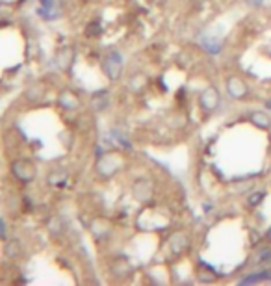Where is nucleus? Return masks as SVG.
<instances>
[{"label": "nucleus", "instance_id": "obj_6", "mask_svg": "<svg viewBox=\"0 0 271 286\" xmlns=\"http://www.w3.org/2000/svg\"><path fill=\"white\" fill-rule=\"evenodd\" d=\"M267 240H269V242H271V228H269V231H267Z\"/></svg>", "mask_w": 271, "mask_h": 286}, {"label": "nucleus", "instance_id": "obj_5", "mask_svg": "<svg viewBox=\"0 0 271 286\" xmlns=\"http://www.w3.org/2000/svg\"><path fill=\"white\" fill-rule=\"evenodd\" d=\"M264 192H257V194H253L251 195V199H249V204L251 206H255V204H260L262 203V199H264Z\"/></svg>", "mask_w": 271, "mask_h": 286}, {"label": "nucleus", "instance_id": "obj_3", "mask_svg": "<svg viewBox=\"0 0 271 286\" xmlns=\"http://www.w3.org/2000/svg\"><path fill=\"white\" fill-rule=\"evenodd\" d=\"M189 247V238L186 236L184 233H175L171 234L169 238V249L173 255H177V257H180V255H184L186 251H188Z\"/></svg>", "mask_w": 271, "mask_h": 286}, {"label": "nucleus", "instance_id": "obj_4", "mask_svg": "<svg viewBox=\"0 0 271 286\" xmlns=\"http://www.w3.org/2000/svg\"><path fill=\"white\" fill-rule=\"evenodd\" d=\"M249 121L257 128H260V130H269L271 128V117L266 112H253L249 116Z\"/></svg>", "mask_w": 271, "mask_h": 286}, {"label": "nucleus", "instance_id": "obj_1", "mask_svg": "<svg viewBox=\"0 0 271 286\" xmlns=\"http://www.w3.org/2000/svg\"><path fill=\"white\" fill-rule=\"evenodd\" d=\"M225 89H227L228 97L234 99V101H242V99L249 97V86L242 77H236V74L225 80Z\"/></svg>", "mask_w": 271, "mask_h": 286}, {"label": "nucleus", "instance_id": "obj_2", "mask_svg": "<svg viewBox=\"0 0 271 286\" xmlns=\"http://www.w3.org/2000/svg\"><path fill=\"white\" fill-rule=\"evenodd\" d=\"M219 102H221V95H219V91L214 86L203 89V93L199 95V104H201V108H203L204 112L208 113L218 110Z\"/></svg>", "mask_w": 271, "mask_h": 286}]
</instances>
